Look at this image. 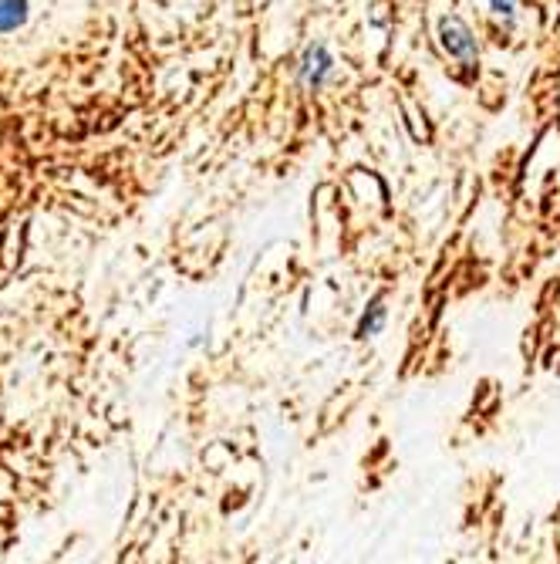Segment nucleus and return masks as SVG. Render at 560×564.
I'll list each match as a JSON object with an SVG mask.
<instances>
[{"instance_id": "1", "label": "nucleus", "mask_w": 560, "mask_h": 564, "mask_svg": "<svg viewBox=\"0 0 560 564\" xmlns=\"http://www.w3.org/2000/svg\"><path fill=\"white\" fill-rule=\"evenodd\" d=\"M439 41H442V47L449 51V55L460 58V62H476V55H480L470 24L460 21V18H452V14L439 21Z\"/></svg>"}, {"instance_id": "2", "label": "nucleus", "mask_w": 560, "mask_h": 564, "mask_svg": "<svg viewBox=\"0 0 560 564\" xmlns=\"http://www.w3.org/2000/svg\"><path fill=\"white\" fill-rule=\"evenodd\" d=\"M331 75H334V58H331L328 44H311L308 51H304V55H300V65H297L300 85H308V88H325Z\"/></svg>"}, {"instance_id": "3", "label": "nucleus", "mask_w": 560, "mask_h": 564, "mask_svg": "<svg viewBox=\"0 0 560 564\" xmlns=\"http://www.w3.org/2000/svg\"><path fill=\"white\" fill-rule=\"evenodd\" d=\"M385 318H388V307H385V301H382V297H375V301L365 307L362 322H359V338H375V335H382Z\"/></svg>"}, {"instance_id": "4", "label": "nucleus", "mask_w": 560, "mask_h": 564, "mask_svg": "<svg viewBox=\"0 0 560 564\" xmlns=\"http://www.w3.org/2000/svg\"><path fill=\"white\" fill-rule=\"evenodd\" d=\"M24 0H0V31H11L24 21Z\"/></svg>"}, {"instance_id": "5", "label": "nucleus", "mask_w": 560, "mask_h": 564, "mask_svg": "<svg viewBox=\"0 0 560 564\" xmlns=\"http://www.w3.org/2000/svg\"><path fill=\"white\" fill-rule=\"evenodd\" d=\"M490 8H493V14L503 18L506 24H514V21H517V4H514V0H490Z\"/></svg>"}]
</instances>
